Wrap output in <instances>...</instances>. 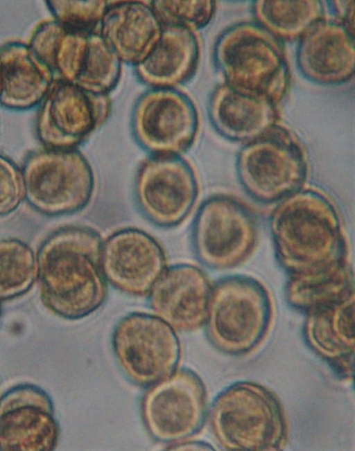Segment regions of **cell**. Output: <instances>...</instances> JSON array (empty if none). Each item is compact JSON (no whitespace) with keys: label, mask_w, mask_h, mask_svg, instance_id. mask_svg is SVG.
<instances>
[{"label":"cell","mask_w":355,"mask_h":451,"mask_svg":"<svg viewBox=\"0 0 355 451\" xmlns=\"http://www.w3.org/2000/svg\"><path fill=\"white\" fill-rule=\"evenodd\" d=\"M103 240L80 225L60 228L41 244L36 256L40 299L55 315L69 320L97 310L107 295L101 264Z\"/></svg>","instance_id":"obj_1"},{"label":"cell","mask_w":355,"mask_h":451,"mask_svg":"<svg viewBox=\"0 0 355 451\" xmlns=\"http://www.w3.org/2000/svg\"><path fill=\"white\" fill-rule=\"evenodd\" d=\"M275 256L288 274L328 267L347 259L341 220L332 202L313 189L280 201L270 220Z\"/></svg>","instance_id":"obj_2"},{"label":"cell","mask_w":355,"mask_h":451,"mask_svg":"<svg viewBox=\"0 0 355 451\" xmlns=\"http://www.w3.org/2000/svg\"><path fill=\"white\" fill-rule=\"evenodd\" d=\"M284 42L257 21L223 30L213 48V62L225 84L279 104L291 83Z\"/></svg>","instance_id":"obj_3"},{"label":"cell","mask_w":355,"mask_h":451,"mask_svg":"<svg viewBox=\"0 0 355 451\" xmlns=\"http://www.w3.org/2000/svg\"><path fill=\"white\" fill-rule=\"evenodd\" d=\"M211 430L225 450L275 451L286 443L288 428L277 397L252 381H237L223 389L209 412Z\"/></svg>","instance_id":"obj_4"},{"label":"cell","mask_w":355,"mask_h":451,"mask_svg":"<svg viewBox=\"0 0 355 451\" xmlns=\"http://www.w3.org/2000/svg\"><path fill=\"white\" fill-rule=\"evenodd\" d=\"M272 317L270 295L261 282L247 275L225 276L212 285L206 334L220 352L243 355L262 342Z\"/></svg>","instance_id":"obj_5"},{"label":"cell","mask_w":355,"mask_h":451,"mask_svg":"<svg viewBox=\"0 0 355 451\" xmlns=\"http://www.w3.org/2000/svg\"><path fill=\"white\" fill-rule=\"evenodd\" d=\"M30 47L54 80L104 94L119 83L122 62L99 31L72 30L53 19L38 26Z\"/></svg>","instance_id":"obj_6"},{"label":"cell","mask_w":355,"mask_h":451,"mask_svg":"<svg viewBox=\"0 0 355 451\" xmlns=\"http://www.w3.org/2000/svg\"><path fill=\"white\" fill-rule=\"evenodd\" d=\"M236 168L247 193L256 201L268 204L300 191L307 176L308 164L298 139L276 124L246 142L237 154Z\"/></svg>","instance_id":"obj_7"},{"label":"cell","mask_w":355,"mask_h":451,"mask_svg":"<svg viewBox=\"0 0 355 451\" xmlns=\"http://www.w3.org/2000/svg\"><path fill=\"white\" fill-rule=\"evenodd\" d=\"M21 173L24 197L34 209L44 215L80 211L94 195L93 170L76 148L35 152L25 161Z\"/></svg>","instance_id":"obj_8"},{"label":"cell","mask_w":355,"mask_h":451,"mask_svg":"<svg viewBox=\"0 0 355 451\" xmlns=\"http://www.w3.org/2000/svg\"><path fill=\"white\" fill-rule=\"evenodd\" d=\"M259 233L257 217L246 204L232 195H214L201 204L196 214L192 245L207 267L231 269L252 254Z\"/></svg>","instance_id":"obj_9"},{"label":"cell","mask_w":355,"mask_h":451,"mask_svg":"<svg viewBox=\"0 0 355 451\" xmlns=\"http://www.w3.org/2000/svg\"><path fill=\"white\" fill-rule=\"evenodd\" d=\"M112 345L123 374L140 386L169 375L180 359V342L173 328L160 317L144 312L121 318L114 328Z\"/></svg>","instance_id":"obj_10"},{"label":"cell","mask_w":355,"mask_h":451,"mask_svg":"<svg viewBox=\"0 0 355 451\" xmlns=\"http://www.w3.org/2000/svg\"><path fill=\"white\" fill-rule=\"evenodd\" d=\"M130 129L135 142L150 155L180 156L196 140L198 112L186 93L175 88L151 87L136 100Z\"/></svg>","instance_id":"obj_11"},{"label":"cell","mask_w":355,"mask_h":451,"mask_svg":"<svg viewBox=\"0 0 355 451\" xmlns=\"http://www.w3.org/2000/svg\"><path fill=\"white\" fill-rule=\"evenodd\" d=\"M207 410L205 385L196 372L187 368L175 370L149 385L141 402L146 430L157 441L168 444L199 432Z\"/></svg>","instance_id":"obj_12"},{"label":"cell","mask_w":355,"mask_h":451,"mask_svg":"<svg viewBox=\"0 0 355 451\" xmlns=\"http://www.w3.org/2000/svg\"><path fill=\"white\" fill-rule=\"evenodd\" d=\"M133 193L138 209L148 220L170 228L190 213L198 185L192 167L180 156L150 155L137 169Z\"/></svg>","instance_id":"obj_13"},{"label":"cell","mask_w":355,"mask_h":451,"mask_svg":"<svg viewBox=\"0 0 355 451\" xmlns=\"http://www.w3.org/2000/svg\"><path fill=\"white\" fill-rule=\"evenodd\" d=\"M43 100L36 129L40 140L51 149L76 148L101 127L112 112L108 94L61 80L53 81Z\"/></svg>","instance_id":"obj_14"},{"label":"cell","mask_w":355,"mask_h":451,"mask_svg":"<svg viewBox=\"0 0 355 451\" xmlns=\"http://www.w3.org/2000/svg\"><path fill=\"white\" fill-rule=\"evenodd\" d=\"M59 433L51 399L40 387L19 384L0 398V450H53Z\"/></svg>","instance_id":"obj_15"},{"label":"cell","mask_w":355,"mask_h":451,"mask_svg":"<svg viewBox=\"0 0 355 451\" xmlns=\"http://www.w3.org/2000/svg\"><path fill=\"white\" fill-rule=\"evenodd\" d=\"M101 264L107 281L132 296L148 294L166 269L161 245L137 228L117 230L103 241Z\"/></svg>","instance_id":"obj_16"},{"label":"cell","mask_w":355,"mask_h":451,"mask_svg":"<svg viewBox=\"0 0 355 451\" xmlns=\"http://www.w3.org/2000/svg\"><path fill=\"white\" fill-rule=\"evenodd\" d=\"M212 285L206 273L190 264L164 270L149 292L159 317L177 330L189 332L205 324Z\"/></svg>","instance_id":"obj_17"},{"label":"cell","mask_w":355,"mask_h":451,"mask_svg":"<svg viewBox=\"0 0 355 451\" xmlns=\"http://www.w3.org/2000/svg\"><path fill=\"white\" fill-rule=\"evenodd\" d=\"M296 60L300 73L311 82L344 84L354 73V35L334 19H322L299 39Z\"/></svg>","instance_id":"obj_18"},{"label":"cell","mask_w":355,"mask_h":451,"mask_svg":"<svg viewBox=\"0 0 355 451\" xmlns=\"http://www.w3.org/2000/svg\"><path fill=\"white\" fill-rule=\"evenodd\" d=\"M354 293L306 314L304 341L340 377L354 376Z\"/></svg>","instance_id":"obj_19"},{"label":"cell","mask_w":355,"mask_h":451,"mask_svg":"<svg viewBox=\"0 0 355 451\" xmlns=\"http://www.w3.org/2000/svg\"><path fill=\"white\" fill-rule=\"evenodd\" d=\"M162 25L147 2L108 1L99 33L121 62L136 67L153 50Z\"/></svg>","instance_id":"obj_20"},{"label":"cell","mask_w":355,"mask_h":451,"mask_svg":"<svg viewBox=\"0 0 355 451\" xmlns=\"http://www.w3.org/2000/svg\"><path fill=\"white\" fill-rule=\"evenodd\" d=\"M207 112L215 130L233 141L248 142L276 125L279 118L277 105L269 98L225 83L211 93Z\"/></svg>","instance_id":"obj_21"},{"label":"cell","mask_w":355,"mask_h":451,"mask_svg":"<svg viewBox=\"0 0 355 451\" xmlns=\"http://www.w3.org/2000/svg\"><path fill=\"white\" fill-rule=\"evenodd\" d=\"M200 45L194 32L174 26H162L157 44L135 67L137 78L150 87L175 88L189 82L197 70Z\"/></svg>","instance_id":"obj_22"},{"label":"cell","mask_w":355,"mask_h":451,"mask_svg":"<svg viewBox=\"0 0 355 451\" xmlns=\"http://www.w3.org/2000/svg\"><path fill=\"white\" fill-rule=\"evenodd\" d=\"M54 79L30 46L9 44L0 49V103L24 109L44 99Z\"/></svg>","instance_id":"obj_23"},{"label":"cell","mask_w":355,"mask_h":451,"mask_svg":"<svg viewBox=\"0 0 355 451\" xmlns=\"http://www.w3.org/2000/svg\"><path fill=\"white\" fill-rule=\"evenodd\" d=\"M353 270L347 260L309 272L288 274L284 288L288 305L306 314L354 293Z\"/></svg>","instance_id":"obj_24"},{"label":"cell","mask_w":355,"mask_h":451,"mask_svg":"<svg viewBox=\"0 0 355 451\" xmlns=\"http://www.w3.org/2000/svg\"><path fill=\"white\" fill-rule=\"evenodd\" d=\"M252 12L257 23L282 42L299 39L315 22L324 18L322 1H254Z\"/></svg>","instance_id":"obj_25"},{"label":"cell","mask_w":355,"mask_h":451,"mask_svg":"<svg viewBox=\"0 0 355 451\" xmlns=\"http://www.w3.org/2000/svg\"><path fill=\"white\" fill-rule=\"evenodd\" d=\"M37 278L36 257L17 239L0 240V301L26 292Z\"/></svg>","instance_id":"obj_26"},{"label":"cell","mask_w":355,"mask_h":451,"mask_svg":"<svg viewBox=\"0 0 355 451\" xmlns=\"http://www.w3.org/2000/svg\"><path fill=\"white\" fill-rule=\"evenodd\" d=\"M150 6L162 26H174L195 31L212 19L216 3L211 0H153Z\"/></svg>","instance_id":"obj_27"},{"label":"cell","mask_w":355,"mask_h":451,"mask_svg":"<svg viewBox=\"0 0 355 451\" xmlns=\"http://www.w3.org/2000/svg\"><path fill=\"white\" fill-rule=\"evenodd\" d=\"M49 8L54 19L64 27L80 32H96L106 9L108 1H49Z\"/></svg>","instance_id":"obj_28"},{"label":"cell","mask_w":355,"mask_h":451,"mask_svg":"<svg viewBox=\"0 0 355 451\" xmlns=\"http://www.w3.org/2000/svg\"><path fill=\"white\" fill-rule=\"evenodd\" d=\"M24 198L21 171L12 161L0 154V216L15 211Z\"/></svg>","instance_id":"obj_29"},{"label":"cell","mask_w":355,"mask_h":451,"mask_svg":"<svg viewBox=\"0 0 355 451\" xmlns=\"http://www.w3.org/2000/svg\"><path fill=\"white\" fill-rule=\"evenodd\" d=\"M328 8L336 21L354 35V1H327Z\"/></svg>","instance_id":"obj_30"},{"label":"cell","mask_w":355,"mask_h":451,"mask_svg":"<svg viewBox=\"0 0 355 451\" xmlns=\"http://www.w3.org/2000/svg\"><path fill=\"white\" fill-rule=\"evenodd\" d=\"M167 447L169 449L174 450L187 449L188 448H190L189 449L196 448V449L200 450H213L212 446L208 443L203 442H189L187 439L168 444Z\"/></svg>","instance_id":"obj_31"},{"label":"cell","mask_w":355,"mask_h":451,"mask_svg":"<svg viewBox=\"0 0 355 451\" xmlns=\"http://www.w3.org/2000/svg\"><path fill=\"white\" fill-rule=\"evenodd\" d=\"M0 314H1V305H0Z\"/></svg>","instance_id":"obj_32"}]
</instances>
